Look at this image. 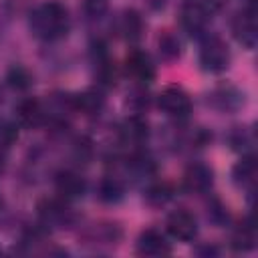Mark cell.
<instances>
[{
  "mask_svg": "<svg viewBox=\"0 0 258 258\" xmlns=\"http://www.w3.org/2000/svg\"><path fill=\"white\" fill-rule=\"evenodd\" d=\"M109 0H83V12L89 20H99L107 14Z\"/></svg>",
  "mask_w": 258,
  "mask_h": 258,
  "instance_id": "21",
  "label": "cell"
},
{
  "mask_svg": "<svg viewBox=\"0 0 258 258\" xmlns=\"http://www.w3.org/2000/svg\"><path fill=\"white\" fill-rule=\"evenodd\" d=\"M169 198H171V187H169L167 183H155V185H151V187L147 189V194H145V200H147L149 204H153V206H161V204H165Z\"/></svg>",
  "mask_w": 258,
  "mask_h": 258,
  "instance_id": "22",
  "label": "cell"
},
{
  "mask_svg": "<svg viewBox=\"0 0 258 258\" xmlns=\"http://www.w3.org/2000/svg\"><path fill=\"white\" fill-rule=\"evenodd\" d=\"M167 232L169 236H173L175 240H181V242H189L196 238L198 234V222L196 218L185 212V210H175L167 216Z\"/></svg>",
  "mask_w": 258,
  "mask_h": 258,
  "instance_id": "6",
  "label": "cell"
},
{
  "mask_svg": "<svg viewBox=\"0 0 258 258\" xmlns=\"http://www.w3.org/2000/svg\"><path fill=\"white\" fill-rule=\"evenodd\" d=\"M69 105H71V109H75V111H79V113H83V115H97V113L103 109L105 99H103V95H101L99 91L87 89V91H83V93L73 95V97L69 99Z\"/></svg>",
  "mask_w": 258,
  "mask_h": 258,
  "instance_id": "12",
  "label": "cell"
},
{
  "mask_svg": "<svg viewBox=\"0 0 258 258\" xmlns=\"http://www.w3.org/2000/svg\"><path fill=\"white\" fill-rule=\"evenodd\" d=\"M210 14H212V12L204 6V2H194V0H189V2H185V4L181 6V10H179V22H181V26H183L185 32H189V34H200V32H204V28L208 26Z\"/></svg>",
  "mask_w": 258,
  "mask_h": 258,
  "instance_id": "5",
  "label": "cell"
},
{
  "mask_svg": "<svg viewBox=\"0 0 258 258\" xmlns=\"http://www.w3.org/2000/svg\"><path fill=\"white\" fill-rule=\"evenodd\" d=\"M149 135V127H147V121L141 119L139 115H131L123 121L121 125V139L125 143H133V145H139L147 139Z\"/></svg>",
  "mask_w": 258,
  "mask_h": 258,
  "instance_id": "14",
  "label": "cell"
},
{
  "mask_svg": "<svg viewBox=\"0 0 258 258\" xmlns=\"http://www.w3.org/2000/svg\"><path fill=\"white\" fill-rule=\"evenodd\" d=\"M38 216L44 224H50V226L67 224L69 222V208L60 200H44L38 206Z\"/></svg>",
  "mask_w": 258,
  "mask_h": 258,
  "instance_id": "15",
  "label": "cell"
},
{
  "mask_svg": "<svg viewBox=\"0 0 258 258\" xmlns=\"http://www.w3.org/2000/svg\"><path fill=\"white\" fill-rule=\"evenodd\" d=\"M0 101H2V89H0Z\"/></svg>",
  "mask_w": 258,
  "mask_h": 258,
  "instance_id": "27",
  "label": "cell"
},
{
  "mask_svg": "<svg viewBox=\"0 0 258 258\" xmlns=\"http://www.w3.org/2000/svg\"><path fill=\"white\" fill-rule=\"evenodd\" d=\"M256 175H258V165L254 155H242V159L236 161V165L232 167L234 183L240 187H252L256 183Z\"/></svg>",
  "mask_w": 258,
  "mask_h": 258,
  "instance_id": "13",
  "label": "cell"
},
{
  "mask_svg": "<svg viewBox=\"0 0 258 258\" xmlns=\"http://www.w3.org/2000/svg\"><path fill=\"white\" fill-rule=\"evenodd\" d=\"M119 30L123 32V36L129 40V42H135L141 38V32H143V18L137 10L129 8L121 14L119 18Z\"/></svg>",
  "mask_w": 258,
  "mask_h": 258,
  "instance_id": "17",
  "label": "cell"
},
{
  "mask_svg": "<svg viewBox=\"0 0 258 258\" xmlns=\"http://www.w3.org/2000/svg\"><path fill=\"white\" fill-rule=\"evenodd\" d=\"M30 81H32V79H30L28 71L22 69V67H12L10 73H8V83H10V87H14V89H18V91L28 89V87H30Z\"/></svg>",
  "mask_w": 258,
  "mask_h": 258,
  "instance_id": "23",
  "label": "cell"
},
{
  "mask_svg": "<svg viewBox=\"0 0 258 258\" xmlns=\"http://www.w3.org/2000/svg\"><path fill=\"white\" fill-rule=\"evenodd\" d=\"M159 109L175 119H185L191 113V99L181 87H165L157 97Z\"/></svg>",
  "mask_w": 258,
  "mask_h": 258,
  "instance_id": "3",
  "label": "cell"
},
{
  "mask_svg": "<svg viewBox=\"0 0 258 258\" xmlns=\"http://www.w3.org/2000/svg\"><path fill=\"white\" fill-rule=\"evenodd\" d=\"M18 121L26 127H38L44 121V109L36 99H24L16 109Z\"/></svg>",
  "mask_w": 258,
  "mask_h": 258,
  "instance_id": "16",
  "label": "cell"
},
{
  "mask_svg": "<svg viewBox=\"0 0 258 258\" xmlns=\"http://www.w3.org/2000/svg\"><path fill=\"white\" fill-rule=\"evenodd\" d=\"M4 169V153H2V149H0V171Z\"/></svg>",
  "mask_w": 258,
  "mask_h": 258,
  "instance_id": "26",
  "label": "cell"
},
{
  "mask_svg": "<svg viewBox=\"0 0 258 258\" xmlns=\"http://www.w3.org/2000/svg\"><path fill=\"white\" fill-rule=\"evenodd\" d=\"M200 67L206 73L218 75L230 64V48L220 36H206L200 44Z\"/></svg>",
  "mask_w": 258,
  "mask_h": 258,
  "instance_id": "2",
  "label": "cell"
},
{
  "mask_svg": "<svg viewBox=\"0 0 258 258\" xmlns=\"http://www.w3.org/2000/svg\"><path fill=\"white\" fill-rule=\"evenodd\" d=\"M256 246V228L252 224V220H246L244 224H240L232 236V248L238 252H248Z\"/></svg>",
  "mask_w": 258,
  "mask_h": 258,
  "instance_id": "18",
  "label": "cell"
},
{
  "mask_svg": "<svg viewBox=\"0 0 258 258\" xmlns=\"http://www.w3.org/2000/svg\"><path fill=\"white\" fill-rule=\"evenodd\" d=\"M0 254H2V248H0Z\"/></svg>",
  "mask_w": 258,
  "mask_h": 258,
  "instance_id": "28",
  "label": "cell"
},
{
  "mask_svg": "<svg viewBox=\"0 0 258 258\" xmlns=\"http://www.w3.org/2000/svg\"><path fill=\"white\" fill-rule=\"evenodd\" d=\"M157 48L161 52V56L165 60H173L179 56V48H181V42L177 38V34H173L171 30H163L157 38Z\"/></svg>",
  "mask_w": 258,
  "mask_h": 258,
  "instance_id": "20",
  "label": "cell"
},
{
  "mask_svg": "<svg viewBox=\"0 0 258 258\" xmlns=\"http://www.w3.org/2000/svg\"><path fill=\"white\" fill-rule=\"evenodd\" d=\"M16 139H18V129H16V125L10 123V121H6V119H0V149L10 147Z\"/></svg>",
  "mask_w": 258,
  "mask_h": 258,
  "instance_id": "24",
  "label": "cell"
},
{
  "mask_svg": "<svg viewBox=\"0 0 258 258\" xmlns=\"http://www.w3.org/2000/svg\"><path fill=\"white\" fill-rule=\"evenodd\" d=\"M125 194V187L121 183L119 177H113V175H107L99 181V187H97V196L101 202H107V204H115L123 198Z\"/></svg>",
  "mask_w": 258,
  "mask_h": 258,
  "instance_id": "19",
  "label": "cell"
},
{
  "mask_svg": "<svg viewBox=\"0 0 258 258\" xmlns=\"http://www.w3.org/2000/svg\"><path fill=\"white\" fill-rule=\"evenodd\" d=\"M127 73L137 83H151L155 77V64L145 50H131L127 56Z\"/></svg>",
  "mask_w": 258,
  "mask_h": 258,
  "instance_id": "8",
  "label": "cell"
},
{
  "mask_svg": "<svg viewBox=\"0 0 258 258\" xmlns=\"http://www.w3.org/2000/svg\"><path fill=\"white\" fill-rule=\"evenodd\" d=\"M208 103H212L220 111H234L244 103V95L232 85H222L212 91V95L208 97Z\"/></svg>",
  "mask_w": 258,
  "mask_h": 258,
  "instance_id": "11",
  "label": "cell"
},
{
  "mask_svg": "<svg viewBox=\"0 0 258 258\" xmlns=\"http://www.w3.org/2000/svg\"><path fill=\"white\" fill-rule=\"evenodd\" d=\"M232 34L234 38L246 46V48H254L258 42V24H256V8H244L242 12H238L232 20Z\"/></svg>",
  "mask_w": 258,
  "mask_h": 258,
  "instance_id": "4",
  "label": "cell"
},
{
  "mask_svg": "<svg viewBox=\"0 0 258 258\" xmlns=\"http://www.w3.org/2000/svg\"><path fill=\"white\" fill-rule=\"evenodd\" d=\"M30 28H32L34 36H38L42 40H48V42L60 40L67 36L69 28H71L69 10L64 8V4H60L56 0L42 2L30 12Z\"/></svg>",
  "mask_w": 258,
  "mask_h": 258,
  "instance_id": "1",
  "label": "cell"
},
{
  "mask_svg": "<svg viewBox=\"0 0 258 258\" xmlns=\"http://www.w3.org/2000/svg\"><path fill=\"white\" fill-rule=\"evenodd\" d=\"M171 252V246L167 242V238L155 230V228H147L139 234L137 238V254L141 256H165Z\"/></svg>",
  "mask_w": 258,
  "mask_h": 258,
  "instance_id": "7",
  "label": "cell"
},
{
  "mask_svg": "<svg viewBox=\"0 0 258 258\" xmlns=\"http://www.w3.org/2000/svg\"><path fill=\"white\" fill-rule=\"evenodd\" d=\"M54 185H56V194L62 200H79V198H83V194L87 189L83 175H79L75 171H60L56 175Z\"/></svg>",
  "mask_w": 258,
  "mask_h": 258,
  "instance_id": "10",
  "label": "cell"
},
{
  "mask_svg": "<svg viewBox=\"0 0 258 258\" xmlns=\"http://www.w3.org/2000/svg\"><path fill=\"white\" fill-rule=\"evenodd\" d=\"M214 173L206 163H191L183 173V187L191 194H204L212 187Z\"/></svg>",
  "mask_w": 258,
  "mask_h": 258,
  "instance_id": "9",
  "label": "cell"
},
{
  "mask_svg": "<svg viewBox=\"0 0 258 258\" xmlns=\"http://www.w3.org/2000/svg\"><path fill=\"white\" fill-rule=\"evenodd\" d=\"M228 4V0H204V6L210 10V12H216V10H222L224 6Z\"/></svg>",
  "mask_w": 258,
  "mask_h": 258,
  "instance_id": "25",
  "label": "cell"
}]
</instances>
